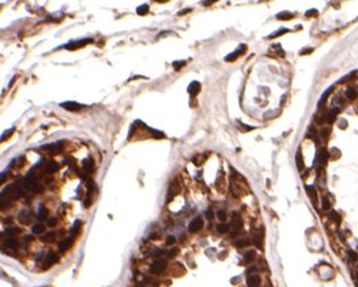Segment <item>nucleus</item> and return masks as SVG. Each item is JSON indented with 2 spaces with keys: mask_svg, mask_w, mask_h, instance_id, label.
Listing matches in <instances>:
<instances>
[{
  "mask_svg": "<svg viewBox=\"0 0 358 287\" xmlns=\"http://www.w3.org/2000/svg\"><path fill=\"white\" fill-rule=\"evenodd\" d=\"M207 218L212 219L213 218V214H212V211H207Z\"/></svg>",
  "mask_w": 358,
  "mask_h": 287,
  "instance_id": "nucleus-49",
  "label": "nucleus"
},
{
  "mask_svg": "<svg viewBox=\"0 0 358 287\" xmlns=\"http://www.w3.org/2000/svg\"><path fill=\"white\" fill-rule=\"evenodd\" d=\"M6 177H7V173L6 172H3V173H0V184H1L5 179H6Z\"/></svg>",
  "mask_w": 358,
  "mask_h": 287,
  "instance_id": "nucleus-45",
  "label": "nucleus"
},
{
  "mask_svg": "<svg viewBox=\"0 0 358 287\" xmlns=\"http://www.w3.org/2000/svg\"><path fill=\"white\" fill-rule=\"evenodd\" d=\"M217 217H218L220 221H225V218H226V213H225V211L219 210V211L217 212Z\"/></svg>",
  "mask_w": 358,
  "mask_h": 287,
  "instance_id": "nucleus-40",
  "label": "nucleus"
},
{
  "mask_svg": "<svg viewBox=\"0 0 358 287\" xmlns=\"http://www.w3.org/2000/svg\"><path fill=\"white\" fill-rule=\"evenodd\" d=\"M189 11H191V9H185V10H183V11H180L178 15H184L185 12H189Z\"/></svg>",
  "mask_w": 358,
  "mask_h": 287,
  "instance_id": "nucleus-50",
  "label": "nucleus"
},
{
  "mask_svg": "<svg viewBox=\"0 0 358 287\" xmlns=\"http://www.w3.org/2000/svg\"><path fill=\"white\" fill-rule=\"evenodd\" d=\"M330 219L334 221L335 223H340V214L336 211H332L330 212Z\"/></svg>",
  "mask_w": 358,
  "mask_h": 287,
  "instance_id": "nucleus-34",
  "label": "nucleus"
},
{
  "mask_svg": "<svg viewBox=\"0 0 358 287\" xmlns=\"http://www.w3.org/2000/svg\"><path fill=\"white\" fill-rule=\"evenodd\" d=\"M260 285V276L257 274L249 275L247 279V286L248 287H258Z\"/></svg>",
  "mask_w": 358,
  "mask_h": 287,
  "instance_id": "nucleus-12",
  "label": "nucleus"
},
{
  "mask_svg": "<svg viewBox=\"0 0 358 287\" xmlns=\"http://www.w3.org/2000/svg\"><path fill=\"white\" fill-rule=\"evenodd\" d=\"M335 116H336V112H335L334 109H332V110H329V113L326 115L324 120H327L328 122H333V121L335 120Z\"/></svg>",
  "mask_w": 358,
  "mask_h": 287,
  "instance_id": "nucleus-29",
  "label": "nucleus"
},
{
  "mask_svg": "<svg viewBox=\"0 0 358 287\" xmlns=\"http://www.w3.org/2000/svg\"><path fill=\"white\" fill-rule=\"evenodd\" d=\"M91 41H92L91 39H84V40H80V41H71V43L67 44L64 47L68 49V50H75V49H79L81 46H85L86 44L91 43Z\"/></svg>",
  "mask_w": 358,
  "mask_h": 287,
  "instance_id": "nucleus-7",
  "label": "nucleus"
},
{
  "mask_svg": "<svg viewBox=\"0 0 358 287\" xmlns=\"http://www.w3.org/2000/svg\"><path fill=\"white\" fill-rule=\"evenodd\" d=\"M322 207H323V210H326V211H329V210H330L332 204L329 202V200H328L327 198H323V199H322Z\"/></svg>",
  "mask_w": 358,
  "mask_h": 287,
  "instance_id": "nucleus-33",
  "label": "nucleus"
},
{
  "mask_svg": "<svg viewBox=\"0 0 358 287\" xmlns=\"http://www.w3.org/2000/svg\"><path fill=\"white\" fill-rule=\"evenodd\" d=\"M71 244H73V239H71V238H65V239H63L58 244V249L61 251V252H64V251H67L71 246Z\"/></svg>",
  "mask_w": 358,
  "mask_h": 287,
  "instance_id": "nucleus-15",
  "label": "nucleus"
},
{
  "mask_svg": "<svg viewBox=\"0 0 358 287\" xmlns=\"http://www.w3.org/2000/svg\"><path fill=\"white\" fill-rule=\"evenodd\" d=\"M55 239H56V233H53V231L47 233L44 236H41V241H44V242H52Z\"/></svg>",
  "mask_w": 358,
  "mask_h": 287,
  "instance_id": "nucleus-20",
  "label": "nucleus"
},
{
  "mask_svg": "<svg viewBox=\"0 0 358 287\" xmlns=\"http://www.w3.org/2000/svg\"><path fill=\"white\" fill-rule=\"evenodd\" d=\"M333 91V86L332 87H329L328 90H326V92L322 95V97H321V99H319V102H318V105H322L324 102H326V99H327V97H328V95H330V92Z\"/></svg>",
  "mask_w": 358,
  "mask_h": 287,
  "instance_id": "nucleus-26",
  "label": "nucleus"
},
{
  "mask_svg": "<svg viewBox=\"0 0 358 287\" xmlns=\"http://www.w3.org/2000/svg\"><path fill=\"white\" fill-rule=\"evenodd\" d=\"M13 130H15V129H10V130H7V131H6V132H5V133H4L1 137H0V142H3V141H5L6 138L11 137V135L13 133Z\"/></svg>",
  "mask_w": 358,
  "mask_h": 287,
  "instance_id": "nucleus-35",
  "label": "nucleus"
},
{
  "mask_svg": "<svg viewBox=\"0 0 358 287\" xmlns=\"http://www.w3.org/2000/svg\"><path fill=\"white\" fill-rule=\"evenodd\" d=\"M254 242H255V245H257V247H258V248H261V247H263V239H261V236H260V235H255V238H254Z\"/></svg>",
  "mask_w": 358,
  "mask_h": 287,
  "instance_id": "nucleus-38",
  "label": "nucleus"
},
{
  "mask_svg": "<svg viewBox=\"0 0 358 287\" xmlns=\"http://www.w3.org/2000/svg\"><path fill=\"white\" fill-rule=\"evenodd\" d=\"M244 50H246V46H244V45H241L238 50L234 51L232 53H230L229 56H226V57H225V61H226V62H232V61H235V60L241 55V53H243Z\"/></svg>",
  "mask_w": 358,
  "mask_h": 287,
  "instance_id": "nucleus-11",
  "label": "nucleus"
},
{
  "mask_svg": "<svg viewBox=\"0 0 358 287\" xmlns=\"http://www.w3.org/2000/svg\"><path fill=\"white\" fill-rule=\"evenodd\" d=\"M347 255H348V258H350L352 262H356V261L358 259V256H357V253L354 252V251H352V249H348Z\"/></svg>",
  "mask_w": 358,
  "mask_h": 287,
  "instance_id": "nucleus-37",
  "label": "nucleus"
},
{
  "mask_svg": "<svg viewBox=\"0 0 358 287\" xmlns=\"http://www.w3.org/2000/svg\"><path fill=\"white\" fill-rule=\"evenodd\" d=\"M58 259H59L58 255H56V253H50V255H47V256L45 257V259H44V265H45L46 268H48V266H51V265H53V264H56V263L58 262Z\"/></svg>",
  "mask_w": 358,
  "mask_h": 287,
  "instance_id": "nucleus-9",
  "label": "nucleus"
},
{
  "mask_svg": "<svg viewBox=\"0 0 358 287\" xmlns=\"http://www.w3.org/2000/svg\"><path fill=\"white\" fill-rule=\"evenodd\" d=\"M232 228H234L236 231L241 230L242 229V225H243V221H242V217L240 216L238 213H234V217H232V223H231Z\"/></svg>",
  "mask_w": 358,
  "mask_h": 287,
  "instance_id": "nucleus-8",
  "label": "nucleus"
},
{
  "mask_svg": "<svg viewBox=\"0 0 358 287\" xmlns=\"http://www.w3.org/2000/svg\"><path fill=\"white\" fill-rule=\"evenodd\" d=\"M183 65H185V62H184V61H180V62H178V61H177V62H174V63H173V67H174V69H175V70L180 69Z\"/></svg>",
  "mask_w": 358,
  "mask_h": 287,
  "instance_id": "nucleus-42",
  "label": "nucleus"
},
{
  "mask_svg": "<svg viewBox=\"0 0 358 287\" xmlns=\"http://www.w3.org/2000/svg\"><path fill=\"white\" fill-rule=\"evenodd\" d=\"M306 191L309 194V196L312 199L313 202H316V198H317V194H316V190L313 189V187H310V185H306Z\"/></svg>",
  "mask_w": 358,
  "mask_h": 287,
  "instance_id": "nucleus-25",
  "label": "nucleus"
},
{
  "mask_svg": "<svg viewBox=\"0 0 358 287\" xmlns=\"http://www.w3.org/2000/svg\"><path fill=\"white\" fill-rule=\"evenodd\" d=\"M61 107L64 108L65 110H69V112H79L82 105L76 103V102H73V101H68V102H64V103H61Z\"/></svg>",
  "mask_w": 358,
  "mask_h": 287,
  "instance_id": "nucleus-5",
  "label": "nucleus"
},
{
  "mask_svg": "<svg viewBox=\"0 0 358 287\" xmlns=\"http://www.w3.org/2000/svg\"><path fill=\"white\" fill-rule=\"evenodd\" d=\"M254 258H255V252H254L253 249H249V251H247V252L244 253V261L247 263H250L252 261H254Z\"/></svg>",
  "mask_w": 358,
  "mask_h": 287,
  "instance_id": "nucleus-22",
  "label": "nucleus"
},
{
  "mask_svg": "<svg viewBox=\"0 0 358 287\" xmlns=\"http://www.w3.org/2000/svg\"><path fill=\"white\" fill-rule=\"evenodd\" d=\"M235 245H236V247H244V246H248V245H249V240H248L247 238L240 239V240H237V241L235 242Z\"/></svg>",
  "mask_w": 358,
  "mask_h": 287,
  "instance_id": "nucleus-31",
  "label": "nucleus"
},
{
  "mask_svg": "<svg viewBox=\"0 0 358 287\" xmlns=\"http://www.w3.org/2000/svg\"><path fill=\"white\" fill-rule=\"evenodd\" d=\"M32 241H33V236H32V235H26V236L23 238V240H22V242H23L24 246H28Z\"/></svg>",
  "mask_w": 358,
  "mask_h": 287,
  "instance_id": "nucleus-39",
  "label": "nucleus"
},
{
  "mask_svg": "<svg viewBox=\"0 0 358 287\" xmlns=\"http://www.w3.org/2000/svg\"><path fill=\"white\" fill-rule=\"evenodd\" d=\"M295 160H296V166H298L299 171H301L304 169V161H302V156H301V152L300 150H298V153H296Z\"/></svg>",
  "mask_w": 358,
  "mask_h": 287,
  "instance_id": "nucleus-23",
  "label": "nucleus"
},
{
  "mask_svg": "<svg viewBox=\"0 0 358 287\" xmlns=\"http://www.w3.org/2000/svg\"><path fill=\"white\" fill-rule=\"evenodd\" d=\"M311 51H313V49H306V50H302L300 52V55H305V53H310Z\"/></svg>",
  "mask_w": 358,
  "mask_h": 287,
  "instance_id": "nucleus-47",
  "label": "nucleus"
},
{
  "mask_svg": "<svg viewBox=\"0 0 358 287\" xmlns=\"http://www.w3.org/2000/svg\"><path fill=\"white\" fill-rule=\"evenodd\" d=\"M21 228H18V227H10V228H7L6 230H5V233H4V235H6V236H12V238H15L16 235H20L21 234Z\"/></svg>",
  "mask_w": 358,
  "mask_h": 287,
  "instance_id": "nucleus-16",
  "label": "nucleus"
},
{
  "mask_svg": "<svg viewBox=\"0 0 358 287\" xmlns=\"http://www.w3.org/2000/svg\"><path fill=\"white\" fill-rule=\"evenodd\" d=\"M80 225H81V222H80V221H76V222L74 223L73 228H71V230H70L71 236H75V235L78 234V231H79V229H80Z\"/></svg>",
  "mask_w": 358,
  "mask_h": 287,
  "instance_id": "nucleus-28",
  "label": "nucleus"
},
{
  "mask_svg": "<svg viewBox=\"0 0 358 287\" xmlns=\"http://www.w3.org/2000/svg\"><path fill=\"white\" fill-rule=\"evenodd\" d=\"M329 133H330V130H329V129H323V130L321 131V135L323 136L324 138H327V137L329 136Z\"/></svg>",
  "mask_w": 358,
  "mask_h": 287,
  "instance_id": "nucleus-44",
  "label": "nucleus"
},
{
  "mask_svg": "<svg viewBox=\"0 0 358 287\" xmlns=\"http://www.w3.org/2000/svg\"><path fill=\"white\" fill-rule=\"evenodd\" d=\"M82 166H84L85 172H87V173H92V172L95 171V161H93V159H91V157L86 159V160L84 161Z\"/></svg>",
  "mask_w": 358,
  "mask_h": 287,
  "instance_id": "nucleus-14",
  "label": "nucleus"
},
{
  "mask_svg": "<svg viewBox=\"0 0 358 287\" xmlns=\"http://www.w3.org/2000/svg\"><path fill=\"white\" fill-rule=\"evenodd\" d=\"M202 227H203V219L201 217H196V218H194L190 222V224H189V231L197 233V231H200L202 229Z\"/></svg>",
  "mask_w": 358,
  "mask_h": 287,
  "instance_id": "nucleus-4",
  "label": "nucleus"
},
{
  "mask_svg": "<svg viewBox=\"0 0 358 287\" xmlns=\"http://www.w3.org/2000/svg\"><path fill=\"white\" fill-rule=\"evenodd\" d=\"M217 230H218V233H220V234H225V233H227L230 230V225L225 224V223H220V224L217 225Z\"/></svg>",
  "mask_w": 358,
  "mask_h": 287,
  "instance_id": "nucleus-24",
  "label": "nucleus"
},
{
  "mask_svg": "<svg viewBox=\"0 0 358 287\" xmlns=\"http://www.w3.org/2000/svg\"><path fill=\"white\" fill-rule=\"evenodd\" d=\"M150 131H151V133L155 136V137H157V138H160V137H165V135L162 133V132H158V131H155V130H153V129H150Z\"/></svg>",
  "mask_w": 358,
  "mask_h": 287,
  "instance_id": "nucleus-43",
  "label": "nucleus"
},
{
  "mask_svg": "<svg viewBox=\"0 0 358 287\" xmlns=\"http://www.w3.org/2000/svg\"><path fill=\"white\" fill-rule=\"evenodd\" d=\"M12 222H13V219H12L11 217H7V218L4 221V223H5V224H11V225H12Z\"/></svg>",
  "mask_w": 358,
  "mask_h": 287,
  "instance_id": "nucleus-48",
  "label": "nucleus"
},
{
  "mask_svg": "<svg viewBox=\"0 0 358 287\" xmlns=\"http://www.w3.org/2000/svg\"><path fill=\"white\" fill-rule=\"evenodd\" d=\"M345 95H346V97H347L348 99H351V101H353V99L357 98V91H356V88H354V87H348V88L346 90Z\"/></svg>",
  "mask_w": 358,
  "mask_h": 287,
  "instance_id": "nucleus-19",
  "label": "nucleus"
},
{
  "mask_svg": "<svg viewBox=\"0 0 358 287\" xmlns=\"http://www.w3.org/2000/svg\"><path fill=\"white\" fill-rule=\"evenodd\" d=\"M200 88H201V85L199 81H192L188 87V92H189V95H191L194 97L200 92Z\"/></svg>",
  "mask_w": 358,
  "mask_h": 287,
  "instance_id": "nucleus-13",
  "label": "nucleus"
},
{
  "mask_svg": "<svg viewBox=\"0 0 358 287\" xmlns=\"http://www.w3.org/2000/svg\"><path fill=\"white\" fill-rule=\"evenodd\" d=\"M166 265H167V263H166V261H164V259L155 261V262L153 263V265H151V273H154V274H161V273H164V270L166 269Z\"/></svg>",
  "mask_w": 358,
  "mask_h": 287,
  "instance_id": "nucleus-3",
  "label": "nucleus"
},
{
  "mask_svg": "<svg viewBox=\"0 0 358 287\" xmlns=\"http://www.w3.org/2000/svg\"><path fill=\"white\" fill-rule=\"evenodd\" d=\"M289 29H287V28H283V29H281V30H278V32H276L275 34H271V35H268V39H272V38H276V37H278V35H282L283 33H285V32H288Z\"/></svg>",
  "mask_w": 358,
  "mask_h": 287,
  "instance_id": "nucleus-36",
  "label": "nucleus"
},
{
  "mask_svg": "<svg viewBox=\"0 0 358 287\" xmlns=\"http://www.w3.org/2000/svg\"><path fill=\"white\" fill-rule=\"evenodd\" d=\"M48 218V210L44 206H41L38 211V219L39 221H45Z\"/></svg>",
  "mask_w": 358,
  "mask_h": 287,
  "instance_id": "nucleus-17",
  "label": "nucleus"
},
{
  "mask_svg": "<svg viewBox=\"0 0 358 287\" xmlns=\"http://www.w3.org/2000/svg\"><path fill=\"white\" fill-rule=\"evenodd\" d=\"M18 245H20L18 240H17L16 238H12V236H7V238L4 240V246L7 247V248H10V249L17 248V247H18Z\"/></svg>",
  "mask_w": 358,
  "mask_h": 287,
  "instance_id": "nucleus-10",
  "label": "nucleus"
},
{
  "mask_svg": "<svg viewBox=\"0 0 358 287\" xmlns=\"http://www.w3.org/2000/svg\"><path fill=\"white\" fill-rule=\"evenodd\" d=\"M45 230H46V227L44 224H41V223H37V224H34V227H33V233H34V234H44Z\"/></svg>",
  "mask_w": 358,
  "mask_h": 287,
  "instance_id": "nucleus-18",
  "label": "nucleus"
},
{
  "mask_svg": "<svg viewBox=\"0 0 358 287\" xmlns=\"http://www.w3.org/2000/svg\"><path fill=\"white\" fill-rule=\"evenodd\" d=\"M356 277H357V280H358V272H357V274H356Z\"/></svg>",
  "mask_w": 358,
  "mask_h": 287,
  "instance_id": "nucleus-51",
  "label": "nucleus"
},
{
  "mask_svg": "<svg viewBox=\"0 0 358 287\" xmlns=\"http://www.w3.org/2000/svg\"><path fill=\"white\" fill-rule=\"evenodd\" d=\"M18 221L20 223L22 224H30L32 221H33V216H32V212L29 210H22L20 213H18Z\"/></svg>",
  "mask_w": 358,
  "mask_h": 287,
  "instance_id": "nucleus-2",
  "label": "nucleus"
},
{
  "mask_svg": "<svg viewBox=\"0 0 358 287\" xmlns=\"http://www.w3.org/2000/svg\"><path fill=\"white\" fill-rule=\"evenodd\" d=\"M329 159V154H328V152L326 150V149H323L321 152V155H319V161L322 164H324V163H327V160Z\"/></svg>",
  "mask_w": 358,
  "mask_h": 287,
  "instance_id": "nucleus-27",
  "label": "nucleus"
},
{
  "mask_svg": "<svg viewBox=\"0 0 358 287\" xmlns=\"http://www.w3.org/2000/svg\"><path fill=\"white\" fill-rule=\"evenodd\" d=\"M41 169H43L44 173H55V172L58 171V164L56 163V161L51 160V161H48V163H46L44 166H41Z\"/></svg>",
  "mask_w": 358,
  "mask_h": 287,
  "instance_id": "nucleus-6",
  "label": "nucleus"
},
{
  "mask_svg": "<svg viewBox=\"0 0 358 287\" xmlns=\"http://www.w3.org/2000/svg\"><path fill=\"white\" fill-rule=\"evenodd\" d=\"M10 205H11V201L0 194V210H5V208L10 207Z\"/></svg>",
  "mask_w": 358,
  "mask_h": 287,
  "instance_id": "nucleus-21",
  "label": "nucleus"
},
{
  "mask_svg": "<svg viewBox=\"0 0 358 287\" xmlns=\"http://www.w3.org/2000/svg\"><path fill=\"white\" fill-rule=\"evenodd\" d=\"M292 17H293V15L289 13V12H281V13L277 15V18L278 20H291Z\"/></svg>",
  "mask_w": 358,
  "mask_h": 287,
  "instance_id": "nucleus-32",
  "label": "nucleus"
},
{
  "mask_svg": "<svg viewBox=\"0 0 358 287\" xmlns=\"http://www.w3.org/2000/svg\"><path fill=\"white\" fill-rule=\"evenodd\" d=\"M56 224H57V218H55V217H52V218H50V219L47 221V225L51 227V228L56 227Z\"/></svg>",
  "mask_w": 358,
  "mask_h": 287,
  "instance_id": "nucleus-41",
  "label": "nucleus"
},
{
  "mask_svg": "<svg viewBox=\"0 0 358 287\" xmlns=\"http://www.w3.org/2000/svg\"><path fill=\"white\" fill-rule=\"evenodd\" d=\"M166 242H167V245H173V244L175 242V239H174V236H168Z\"/></svg>",
  "mask_w": 358,
  "mask_h": 287,
  "instance_id": "nucleus-46",
  "label": "nucleus"
},
{
  "mask_svg": "<svg viewBox=\"0 0 358 287\" xmlns=\"http://www.w3.org/2000/svg\"><path fill=\"white\" fill-rule=\"evenodd\" d=\"M148 10H149V5L143 4L137 9V12H138V15H145V13H148Z\"/></svg>",
  "mask_w": 358,
  "mask_h": 287,
  "instance_id": "nucleus-30",
  "label": "nucleus"
},
{
  "mask_svg": "<svg viewBox=\"0 0 358 287\" xmlns=\"http://www.w3.org/2000/svg\"><path fill=\"white\" fill-rule=\"evenodd\" d=\"M1 195L5 196V198L10 201L12 200H17L22 198L24 195V187L22 182H15L11 185H7L6 188H4V190L1 191Z\"/></svg>",
  "mask_w": 358,
  "mask_h": 287,
  "instance_id": "nucleus-1",
  "label": "nucleus"
}]
</instances>
